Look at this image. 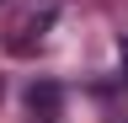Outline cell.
Listing matches in <instances>:
<instances>
[{
    "instance_id": "1",
    "label": "cell",
    "mask_w": 128,
    "mask_h": 123,
    "mask_svg": "<svg viewBox=\"0 0 128 123\" xmlns=\"http://www.w3.org/2000/svg\"><path fill=\"white\" fill-rule=\"evenodd\" d=\"M59 107H64V91L54 80H32L27 86V112L38 123H59Z\"/></svg>"
},
{
    "instance_id": "3",
    "label": "cell",
    "mask_w": 128,
    "mask_h": 123,
    "mask_svg": "<svg viewBox=\"0 0 128 123\" xmlns=\"http://www.w3.org/2000/svg\"><path fill=\"white\" fill-rule=\"evenodd\" d=\"M123 54H128V48H123Z\"/></svg>"
},
{
    "instance_id": "2",
    "label": "cell",
    "mask_w": 128,
    "mask_h": 123,
    "mask_svg": "<svg viewBox=\"0 0 128 123\" xmlns=\"http://www.w3.org/2000/svg\"><path fill=\"white\" fill-rule=\"evenodd\" d=\"M0 6H6V0H0Z\"/></svg>"
}]
</instances>
